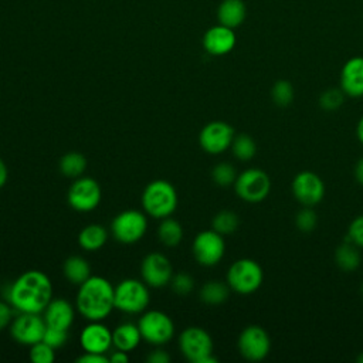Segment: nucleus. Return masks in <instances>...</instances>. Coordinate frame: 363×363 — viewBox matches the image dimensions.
Returning a JSON list of instances; mask_svg holds the SVG:
<instances>
[{
	"label": "nucleus",
	"instance_id": "f257e3e1",
	"mask_svg": "<svg viewBox=\"0 0 363 363\" xmlns=\"http://www.w3.org/2000/svg\"><path fill=\"white\" fill-rule=\"evenodd\" d=\"M4 296L17 312L43 313L52 299V284L45 272L28 269L9 285Z\"/></svg>",
	"mask_w": 363,
	"mask_h": 363
},
{
	"label": "nucleus",
	"instance_id": "f03ea898",
	"mask_svg": "<svg viewBox=\"0 0 363 363\" xmlns=\"http://www.w3.org/2000/svg\"><path fill=\"white\" fill-rule=\"evenodd\" d=\"M75 306L86 320H105L115 309V286L101 275H91L78 285Z\"/></svg>",
	"mask_w": 363,
	"mask_h": 363
},
{
	"label": "nucleus",
	"instance_id": "7ed1b4c3",
	"mask_svg": "<svg viewBox=\"0 0 363 363\" xmlns=\"http://www.w3.org/2000/svg\"><path fill=\"white\" fill-rule=\"evenodd\" d=\"M140 200L143 211L156 220L170 217L176 211L179 201L174 186L163 179L146 184Z\"/></svg>",
	"mask_w": 363,
	"mask_h": 363
},
{
	"label": "nucleus",
	"instance_id": "20e7f679",
	"mask_svg": "<svg viewBox=\"0 0 363 363\" xmlns=\"http://www.w3.org/2000/svg\"><path fill=\"white\" fill-rule=\"evenodd\" d=\"M179 349L191 363H217V357L213 356V339L200 326H189L179 335Z\"/></svg>",
	"mask_w": 363,
	"mask_h": 363
},
{
	"label": "nucleus",
	"instance_id": "39448f33",
	"mask_svg": "<svg viewBox=\"0 0 363 363\" xmlns=\"http://www.w3.org/2000/svg\"><path fill=\"white\" fill-rule=\"evenodd\" d=\"M264 281L261 265L251 258L234 261L227 271V284L230 289L240 295H250L259 289Z\"/></svg>",
	"mask_w": 363,
	"mask_h": 363
},
{
	"label": "nucleus",
	"instance_id": "423d86ee",
	"mask_svg": "<svg viewBox=\"0 0 363 363\" xmlns=\"http://www.w3.org/2000/svg\"><path fill=\"white\" fill-rule=\"evenodd\" d=\"M150 302L147 285L143 281L135 278L122 279L115 286V309L136 315L146 311Z\"/></svg>",
	"mask_w": 363,
	"mask_h": 363
},
{
	"label": "nucleus",
	"instance_id": "0eeeda50",
	"mask_svg": "<svg viewBox=\"0 0 363 363\" xmlns=\"http://www.w3.org/2000/svg\"><path fill=\"white\" fill-rule=\"evenodd\" d=\"M138 326L142 339L153 346H163L174 336V323L172 318L157 309L142 312Z\"/></svg>",
	"mask_w": 363,
	"mask_h": 363
},
{
	"label": "nucleus",
	"instance_id": "6e6552de",
	"mask_svg": "<svg viewBox=\"0 0 363 363\" xmlns=\"http://www.w3.org/2000/svg\"><path fill=\"white\" fill-rule=\"evenodd\" d=\"M147 230L146 213L130 208L116 214L111 223L112 237L122 244H135L143 238Z\"/></svg>",
	"mask_w": 363,
	"mask_h": 363
},
{
	"label": "nucleus",
	"instance_id": "1a4fd4ad",
	"mask_svg": "<svg viewBox=\"0 0 363 363\" xmlns=\"http://www.w3.org/2000/svg\"><path fill=\"white\" fill-rule=\"evenodd\" d=\"M235 194L247 203H259L271 191L269 176L257 167L241 172L234 182Z\"/></svg>",
	"mask_w": 363,
	"mask_h": 363
},
{
	"label": "nucleus",
	"instance_id": "9d476101",
	"mask_svg": "<svg viewBox=\"0 0 363 363\" xmlns=\"http://www.w3.org/2000/svg\"><path fill=\"white\" fill-rule=\"evenodd\" d=\"M102 199V190L99 183L88 176L74 179L68 189V204L79 213H88L95 210Z\"/></svg>",
	"mask_w": 363,
	"mask_h": 363
},
{
	"label": "nucleus",
	"instance_id": "9b49d317",
	"mask_svg": "<svg viewBox=\"0 0 363 363\" xmlns=\"http://www.w3.org/2000/svg\"><path fill=\"white\" fill-rule=\"evenodd\" d=\"M194 259L203 267L217 265L225 254V241L216 230L200 231L191 244Z\"/></svg>",
	"mask_w": 363,
	"mask_h": 363
},
{
	"label": "nucleus",
	"instance_id": "f8f14e48",
	"mask_svg": "<svg viewBox=\"0 0 363 363\" xmlns=\"http://www.w3.org/2000/svg\"><path fill=\"white\" fill-rule=\"evenodd\" d=\"M237 347L244 359L250 362H259L268 356L271 350V339L264 328L250 325L241 330Z\"/></svg>",
	"mask_w": 363,
	"mask_h": 363
},
{
	"label": "nucleus",
	"instance_id": "ddd939ff",
	"mask_svg": "<svg viewBox=\"0 0 363 363\" xmlns=\"http://www.w3.org/2000/svg\"><path fill=\"white\" fill-rule=\"evenodd\" d=\"M45 328V320L40 313L18 312L10 323V335L14 342L23 346H31L43 340Z\"/></svg>",
	"mask_w": 363,
	"mask_h": 363
},
{
	"label": "nucleus",
	"instance_id": "4468645a",
	"mask_svg": "<svg viewBox=\"0 0 363 363\" xmlns=\"http://www.w3.org/2000/svg\"><path fill=\"white\" fill-rule=\"evenodd\" d=\"M234 129L224 121H213L204 125L199 133L201 149L210 155H220L230 149L234 139Z\"/></svg>",
	"mask_w": 363,
	"mask_h": 363
},
{
	"label": "nucleus",
	"instance_id": "2eb2a0df",
	"mask_svg": "<svg viewBox=\"0 0 363 363\" xmlns=\"http://www.w3.org/2000/svg\"><path fill=\"white\" fill-rule=\"evenodd\" d=\"M294 197L303 207H315L318 206L325 196V184L323 180L311 170L299 172L291 184Z\"/></svg>",
	"mask_w": 363,
	"mask_h": 363
},
{
	"label": "nucleus",
	"instance_id": "dca6fc26",
	"mask_svg": "<svg viewBox=\"0 0 363 363\" xmlns=\"http://www.w3.org/2000/svg\"><path fill=\"white\" fill-rule=\"evenodd\" d=\"M142 281L150 288H163L170 284L173 267L169 258L162 252L147 254L140 264Z\"/></svg>",
	"mask_w": 363,
	"mask_h": 363
},
{
	"label": "nucleus",
	"instance_id": "f3484780",
	"mask_svg": "<svg viewBox=\"0 0 363 363\" xmlns=\"http://www.w3.org/2000/svg\"><path fill=\"white\" fill-rule=\"evenodd\" d=\"M79 345L84 352L106 354L112 343V330L102 320H88L79 332Z\"/></svg>",
	"mask_w": 363,
	"mask_h": 363
},
{
	"label": "nucleus",
	"instance_id": "a211bd4d",
	"mask_svg": "<svg viewBox=\"0 0 363 363\" xmlns=\"http://www.w3.org/2000/svg\"><path fill=\"white\" fill-rule=\"evenodd\" d=\"M237 43L234 28L217 24L210 27L203 35V48L214 57H221L233 51Z\"/></svg>",
	"mask_w": 363,
	"mask_h": 363
},
{
	"label": "nucleus",
	"instance_id": "6ab92c4d",
	"mask_svg": "<svg viewBox=\"0 0 363 363\" xmlns=\"http://www.w3.org/2000/svg\"><path fill=\"white\" fill-rule=\"evenodd\" d=\"M340 88L347 96H363V57H352L343 64L340 71Z\"/></svg>",
	"mask_w": 363,
	"mask_h": 363
},
{
	"label": "nucleus",
	"instance_id": "aec40b11",
	"mask_svg": "<svg viewBox=\"0 0 363 363\" xmlns=\"http://www.w3.org/2000/svg\"><path fill=\"white\" fill-rule=\"evenodd\" d=\"M43 313L47 326L62 330H68L75 319L72 303L62 298H52Z\"/></svg>",
	"mask_w": 363,
	"mask_h": 363
},
{
	"label": "nucleus",
	"instance_id": "412c9836",
	"mask_svg": "<svg viewBox=\"0 0 363 363\" xmlns=\"http://www.w3.org/2000/svg\"><path fill=\"white\" fill-rule=\"evenodd\" d=\"M140 340L143 339H142L138 323L123 322V323H119L112 330V343H113V347L118 350H123L129 353L139 346Z\"/></svg>",
	"mask_w": 363,
	"mask_h": 363
},
{
	"label": "nucleus",
	"instance_id": "4be33fe9",
	"mask_svg": "<svg viewBox=\"0 0 363 363\" xmlns=\"http://www.w3.org/2000/svg\"><path fill=\"white\" fill-rule=\"evenodd\" d=\"M247 16V7L242 0H223L217 9L218 24L230 28L240 27Z\"/></svg>",
	"mask_w": 363,
	"mask_h": 363
},
{
	"label": "nucleus",
	"instance_id": "5701e85b",
	"mask_svg": "<svg viewBox=\"0 0 363 363\" xmlns=\"http://www.w3.org/2000/svg\"><path fill=\"white\" fill-rule=\"evenodd\" d=\"M108 240V231L102 224H88L78 234V244L82 250L94 252L101 250Z\"/></svg>",
	"mask_w": 363,
	"mask_h": 363
},
{
	"label": "nucleus",
	"instance_id": "b1692460",
	"mask_svg": "<svg viewBox=\"0 0 363 363\" xmlns=\"http://www.w3.org/2000/svg\"><path fill=\"white\" fill-rule=\"evenodd\" d=\"M62 274L68 282L81 285L91 277V267L84 257L71 255L62 264Z\"/></svg>",
	"mask_w": 363,
	"mask_h": 363
},
{
	"label": "nucleus",
	"instance_id": "393cba45",
	"mask_svg": "<svg viewBox=\"0 0 363 363\" xmlns=\"http://www.w3.org/2000/svg\"><path fill=\"white\" fill-rule=\"evenodd\" d=\"M362 255L359 251V247L346 240L343 244H340L335 251V262L336 265L346 272L356 271L360 265Z\"/></svg>",
	"mask_w": 363,
	"mask_h": 363
},
{
	"label": "nucleus",
	"instance_id": "a878e982",
	"mask_svg": "<svg viewBox=\"0 0 363 363\" xmlns=\"http://www.w3.org/2000/svg\"><path fill=\"white\" fill-rule=\"evenodd\" d=\"M230 295V286L227 282L218 281V279H211L203 284V286L200 288L199 296L200 299L211 306L220 305L223 302L227 301Z\"/></svg>",
	"mask_w": 363,
	"mask_h": 363
},
{
	"label": "nucleus",
	"instance_id": "bb28decb",
	"mask_svg": "<svg viewBox=\"0 0 363 363\" xmlns=\"http://www.w3.org/2000/svg\"><path fill=\"white\" fill-rule=\"evenodd\" d=\"M157 238L159 241L166 247H176L183 240V227L182 224L172 218L166 217L162 218L159 227H157Z\"/></svg>",
	"mask_w": 363,
	"mask_h": 363
},
{
	"label": "nucleus",
	"instance_id": "cd10ccee",
	"mask_svg": "<svg viewBox=\"0 0 363 363\" xmlns=\"http://www.w3.org/2000/svg\"><path fill=\"white\" fill-rule=\"evenodd\" d=\"M58 169L65 177H69V179L81 177L86 169V159L79 152H68L60 159Z\"/></svg>",
	"mask_w": 363,
	"mask_h": 363
},
{
	"label": "nucleus",
	"instance_id": "c85d7f7f",
	"mask_svg": "<svg viewBox=\"0 0 363 363\" xmlns=\"http://www.w3.org/2000/svg\"><path fill=\"white\" fill-rule=\"evenodd\" d=\"M233 155L241 160V162H248L251 160L255 153H257V145H255V140L247 135V133H240V135H235L234 139H233V143L230 146Z\"/></svg>",
	"mask_w": 363,
	"mask_h": 363
},
{
	"label": "nucleus",
	"instance_id": "c756f323",
	"mask_svg": "<svg viewBox=\"0 0 363 363\" xmlns=\"http://www.w3.org/2000/svg\"><path fill=\"white\" fill-rule=\"evenodd\" d=\"M240 225V218L237 213L231 210H221L218 211L211 221V228L220 233L221 235H228L233 234Z\"/></svg>",
	"mask_w": 363,
	"mask_h": 363
},
{
	"label": "nucleus",
	"instance_id": "7c9ffc66",
	"mask_svg": "<svg viewBox=\"0 0 363 363\" xmlns=\"http://www.w3.org/2000/svg\"><path fill=\"white\" fill-rule=\"evenodd\" d=\"M271 96L275 105L281 108L289 106L295 98L294 85L288 79H278L271 88Z\"/></svg>",
	"mask_w": 363,
	"mask_h": 363
},
{
	"label": "nucleus",
	"instance_id": "2f4dec72",
	"mask_svg": "<svg viewBox=\"0 0 363 363\" xmlns=\"http://www.w3.org/2000/svg\"><path fill=\"white\" fill-rule=\"evenodd\" d=\"M237 172H235V167L228 163V162H221V163H217L213 170H211V179L213 182L217 184V186H221V187H228V186H234V182L237 179Z\"/></svg>",
	"mask_w": 363,
	"mask_h": 363
},
{
	"label": "nucleus",
	"instance_id": "473e14b6",
	"mask_svg": "<svg viewBox=\"0 0 363 363\" xmlns=\"http://www.w3.org/2000/svg\"><path fill=\"white\" fill-rule=\"evenodd\" d=\"M28 357L34 363H52L55 360V349L44 340H40L30 346Z\"/></svg>",
	"mask_w": 363,
	"mask_h": 363
},
{
	"label": "nucleus",
	"instance_id": "72a5a7b5",
	"mask_svg": "<svg viewBox=\"0 0 363 363\" xmlns=\"http://www.w3.org/2000/svg\"><path fill=\"white\" fill-rule=\"evenodd\" d=\"M345 101V92L342 91V88H329L325 89L320 96H319V105L322 109L330 112V111H336L337 108L342 106Z\"/></svg>",
	"mask_w": 363,
	"mask_h": 363
},
{
	"label": "nucleus",
	"instance_id": "f704fd0d",
	"mask_svg": "<svg viewBox=\"0 0 363 363\" xmlns=\"http://www.w3.org/2000/svg\"><path fill=\"white\" fill-rule=\"evenodd\" d=\"M169 285L176 295L184 296L194 289V279L187 272H177V274H173Z\"/></svg>",
	"mask_w": 363,
	"mask_h": 363
},
{
	"label": "nucleus",
	"instance_id": "c9c22d12",
	"mask_svg": "<svg viewBox=\"0 0 363 363\" xmlns=\"http://www.w3.org/2000/svg\"><path fill=\"white\" fill-rule=\"evenodd\" d=\"M295 224H296V228L302 233L313 231L318 224V216L313 207H303L302 210H299L295 217Z\"/></svg>",
	"mask_w": 363,
	"mask_h": 363
},
{
	"label": "nucleus",
	"instance_id": "e433bc0d",
	"mask_svg": "<svg viewBox=\"0 0 363 363\" xmlns=\"http://www.w3.org/2000/svg\"><path fill=\"white\" fill-rule=\"evenodd\" d=\"M43 340L45 343H48L51 347L58 349L61 346H64L68 340V330H62V329H55V328H45Z\"/></svg>",
	"mask_w": 363,
	"mask_h": 363
},
{
	"label": "nucleus",
	"instance_id": "4c0bfd02",
	"mask_svg": "<svg viewBox=\"0 0 363 363\" xmlns=\"http://www.w3.org/2000/svg\"><path fill=\"white\" fill-rule=\"evenodd\" d=\"M347 240L357 245L359 248H363V214L353 218L352 223L349 224Z\"/></svg>",
	"mask_w": 363,
	"mask_h": 363
},
{
	"label": "nucleus",
	"instance_id": "58836bf2",
	"mask_svg": "<svg viewBox=\"0 0 363 363\" xmlns=\"http://www.w3.org/2000/svg\"><path fill=\"white\" fill-rule=\"evenodd\" d=\"M13 306L9 302L0 301V330L6 329L7 326H10L11 320H13Z\"/></svg>",
	"mask_w": 363,
	"mask_h": 363
},
{
	"label": "nucleus",
	"instance_id": "ea45409f",
	"mask_svg": "<svg viewBox=\"0 0 363 363\" xmlns=\"http://www.w3.org/2000/svg\"><path fill=\"white\" fill-rule=\"evenodd\" d=\"M77 363H108V354L102 353H91V352H84L81 356L75 359Z\"/></svg>",
	"mask_w": 363,
	"mask_h": 363
},
{
	"label": "nucleus",
	"instance_id": "a19ab883",
	"mask_svg": "<svg viewBox=\"0 0 363 363\" xmlns=\"http://www.w3.org/2000/svg\"><path fill=\"white\" fill-rule=\"evenodd\" d=\"M147 363H169L170 362V356L167 352H164L163 349H155L152 350L147 357H146Z\"/></svg>",
	"mask_w": 363,
	"mask_h": 363
},
{
	"label": "nucleus",
	"instance_id": "79ce46f5",
	"mask_svg": "<svg viewBox=\"0 0 363 363\" xmlns=\"http://www.w3.org/2000/svg\"><path fill=\"white\" fill-rule=\"evenodd\" d=\"M108 359H109L111 363H126V362L129 360V354H128V352L115 349V352H112V353L108 356Z\"/></svg>",
	"mask_w": 363,
	"mask_h": 363
},
{
	"label": "nucleus",
	"instance_id": "37998d69",
	"mask_svg": "<svg viewBox=\"0 0 363 363\" xmlns=\"http://www.w3.org/2000/svg\"><path fill=\"white\" fill-rule=\"evenodd\" d=\"M354 177L359 184L363 186V156L357 160L356 167H354Z\"/></svg>",
	"mask_w": 363,
	"mask_h": 363
},
{
	"label": "nucleus",
	"instance_id": "c03bdc74",
	"mask_svg": "<svg viewBox=\"0 0 363 363\" xmlns=\"http://www.w3.org/2000/svg\"><path fill=\"white\" fill-rule=\"evenodd\" d=\"M7 179H9V170L4 160L0 157V189L6 184Z\"/></svg>",
	"mask_w": 363,
	"mask_h": 363
},
{
	"label": "nucleus",
	"instance_id": "a18cd8bd",
	"mask_svg": "<svg viewBox=\"0 0 363 363\" xmlns=\"http://www.w3.org/2000/svg\"><path fill=\"white\" fill-rule=\"evenodd\" d=\"M356 135H357L359 142L363 145V116H362V118H360V121L357 122V126H356Z\"/></svg>",
	"mask_w": 363,
	"mask_h": 363
},
{
	"label": "nucleus",
	"instance_id": "49530a36",
	"mask_svg": "<svg viewBox=\"0 0 363 363\" xmlns=\"http://www.w3.org/2000/svg\"><path fill=\"white\" fill-rule=\"evenodd\" d=\"M357 362H359V363H363V352L359 354V357H357Z\"/></svg>",
	"mask_w": 363,
	"mask_h": 363
},
{
	"label": "nucleus",
	"instance_id": "de8ad7c7",
	"mask_svg": "<svg viewBox=\"0 0 363 363\" xmlns=\"http://www.w3.org/2000/svg\"><path fill=\"white\" fill-rule=\"evenodd\" d=\"M362 294H363V285H362Z\"/></svg>",
	"mask_w": 363,
	"mask_h": 363
}]
</instances>
